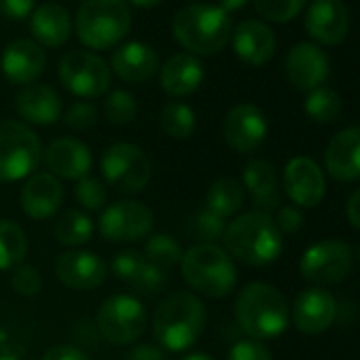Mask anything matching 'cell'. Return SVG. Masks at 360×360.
<instances>
[{
    "mask_svg": "<svg viewBox=\"0 0 360 360\" xmlns=\"http://www.w3.org/2000/svg\"><path fill=\"white\" fill-rule=\"evenodd\" d=\"M28 252L26 231L9 219L0 221V271L15 269L22 265Z\"/></svg>",
    "mask_w": 360,
    "mask_h": 360,
    "instance_id": "cell-30",
    "label": "cell"
},
{
    "mask_svg": "<svg viewBox=\"0 0 360 360\" xmlns=\"http://www.w3.org/2000/svg\"><path fill=\"white\" fill-rule=\"evenodd\" d=\"M271 219L280 233H297L303 227V214L297 206H280Z\"/></svg>",
    "mask_w": 360,
    "mask_h": 360,
    "instance_id": "cell-44",
    "label": "cell"
},
{
    "mask_svg": "<svg viewBox=\"0 0 360 360\" xmlns=\"http://www.w3.org/2000/svg\"><path fill=\"white\" fill-rule=\"evenodd\" d=\"M227 360H271V352L263 341L248 337L231 345Z\"/></svg>",
    "mask_w": 360,
    "mask_h": 360,
    "instance_id": "cell-43",
    "label": "cell"
},
{
    "mask_svg": "<svg viewBox=\"0 0 360 360\" xmlns=\"http://www.w3.org/2000/svg\"><path fill=\"white\" fill-rule=\"evenodd\" d=\"M352 263H354V255L345 242L324 240L309 246L303 252L299 271L307 282L324 288L328 284H339L341 280H345L347 274L352 271Z\"/></svg>",
    "mask_w": 360,
    "mask_h": 360,
    "instance_id": "cell-12",
    "label": "cell"
},
{
    "mask_svg": "<svg viewBox=\"0 0 360 360\" xmlns=\"http://www.w3.org/2000/svg\"><path fill=\"white\" fill-rule=\"evenodd\" d=\"M41 360H89L87 354L75 345H53L49 347Z\"/></svg>",
    "mask_w": 360,
    "mask_h": 360,
    "instance_id": "cell-46",
    "label": "cell"
},
{
    "mask_svg": "<svg viewBox=\"0 0 360 360\" xmlns=\"http://www.w3.org/2000/svg\"><path fill=\"white\" fill-rule=\"evenodd\" d=\"M60 81L62 85L85 100L100 98L110 87V66L87 49H72L60 62Z\"/></svg>",
    "mask_w": 360,
    "mask_h": 360,
    "instance_id": "cell-9",
    "label": "cell"
},
{
    "mask_svg": "<svg viewBox=\"0 0 360 360\" xmlns=\"http://www.w3.org/2000/svg\"><path fill=\"white\" fill-rule=\"evenodd\" d=\"M282 185L288 200L299 208H316L326 193V180L320 165L303 155L286 163Z\"/></svg>",
    "mask_w": 360,
    "mask_h": 360,
    "instance_id": "cell-13",
    "label": "cell"
},
{
    "mask_svg": "<svg viewBox=\"0 0 360 360\" xmlns=\"http://www.w3.org/2000/svg\"><path fill=\"white\" fill-rule=\"evenodd\" d=\"M43 163L51 176L58 180H81L89 176L91 169V150L85 142L77 138H58L53 140L45 153H43Z\"/></svg>",
    "mask_w": 360,
    "mask_h": 360,
    "instance_id": "cell-20",
    "label": "cell"
},
{
    "mask_svg": "<svg viewBox=\"0 0 360 360\" xmlns=\"http://www.w3.org/2000/svg\"><path fill=\"white\" fill-rule=\"evenodd\" d=\"M225 229H227L225 219L217 217L210 210H202L193 219V233L200 240H204L202 244H214L217 240H221L225 236Z\"/></svg>",
    "mask_w": 360,
    "mask_h": 360,
    "instance_id": "cell-38",
    "label": "cell"
},
{
    "mask_svg": "<svg viewBox=\"0 0 360 360\" xmlns=\"http://www.w3.org/2000/svg\"><path fill=\"white\" fill-rule=\"evenodd\" d=\"M236 320L250 339L265 341L286 330L290 307L286 297L276 286L250 282L236 299Z\"/></svg>",
    "mask_w": 360,
    "mask_h": 360,
    "instance_id": "cell-3",
    "label": "cell"
},
{
    "mask_svg": "<svg viewBox=\"0 0 360 360\" xmlns=\"http://www.w3.org/2000/svg\"><path fill=\"white\" fill-rule=\"evenodd\" d=\"M157 68H159L157 51L142 41L123 43L119 49H115L110 58V70L121 81L131 85L146 83L157 72Z\"/></svg>",
    "mask_w": 360,
    "mask_h": 360,
    "instance_id": "cell-24",
    "label": "cell"
},
{
    "mask_svg": "<svg viewBox=\"0 0 360 360\" xmlns=\"http://www.w3.org/2000/svg\"><path fill=\"white\" fill-rule=\"evenodd\" d=\"M159 125L165 136L174 140H189L195 131L198 117L195 110L185 102H167L159 112Z\"/></svg>",
    "mask_w": 360,
    "mask_h": 360,
    "instance_id": "cell-31",
    "label": "cell"
},
{
    "mask_svg": "<svg viewBox=\"0 0 360 360\" xmlns=\"http://www.w3.org/2000/svg\"><path fill=\"white\" fill-rule=\"evenodd\" d=\"M131 28L125 0H85L75 18V30L87 51H106L119 45Z\"/></svg>",
    "mask_w": 360,
    "mask_h": 360,
    "instance_id": "cell-6",
    "label": "cell"
},
{
    "mask_svg": "<svg viewBox=\"0 0 360 360\" xmlns=\"http://www.w3.org/2000/svg\"><path fill=\"white\" fill-rule=\"evenodd\" d=\"M22 356H24V349L18 345H5L0 349V360H22Z\"/></svg>",
    "mask_w": 360,
    "mask_h": 360,
    "instance_id": "cell-50",
    "label": "cell"
},
{
    "mask_svg": "<svg viewBox=\"0 0 360 360\" xmlns=\"http://www.w3.org/2000/svg\"><path fill=\"white\" fill-rule=\"evenodd\" d=\"M223 242L231 259L250 267L269 265L284 250L282 233L276 227L271 214L257 210L240 214L231 223H227Z\"/></svg>",
    "mask_w": 360,
    "mask_h": 360,
    "instance_id": "cell-2",
    "label": "cell"
},
{
    "mask_svg": "<svg viewBox=\"0 0 360 360\" xmlns=\"http://www.w3.org/2000/svg\"><path fill=\"white\" fill-rule=\"evenodd\" d=\"M305 115L316 123H333L341 115V98L330 87H316L307 91Z\"/></svg>",
    "mask_w": 360,
    "mask_h": 360,
    "instance_id": "cell-34",
    "label": "cell"
},
{
    "mask_svg": "<svg viewBox=\"0 0 360 360\" xmlns=\"http://www.w3.org/2000/svg\"><path fill=\"white\" fill-rule=\"evenodd\" d=\"M123 360H165V352L159 345L153 343H140L136 347H131Z\"/></svg>",
    "mask_w": 360,
    "mask_h": 360,
    "instance_id": "cell-47",
    "label": "cell"
},
{
    "mask_svg": "<svg viewBox=\"0 0 360 360\" xmlns=\"http://www.w3.org/2000/svg\"><path fill=\"white\" fill-rule=\"evenodd\" d=\"M127 3L138 7V9H150V7H157L161 0H127Z\"/></svg>",
    "mask_w": 360,
    "mask_h": 360,
    "instance_id": "cell-51",
    "label": "cell"
},
{
    "mask_svg": "<svg viewBox=\"0 0 360 360\" xmlns=\"http://www.w3.org/2000/svg\"><path fill=\"white\" fill-rule=\"evenodd\" d=\"M236 56L248 66H265L276 53L274 30L261 20H244L231 32Z\"/></svg>",
    "mask_w": 360,
    "mask_h": 360,
    "instance_id": "cell-23",
    "label": "cell"
},
{
    "mask_svg": "<svg viewBox=\"0 0 360 360\" xmlns=\"http://www.w3.org/2000/svg\"><path fill=\"white\" fill-rule=\"evenodd\" d=\"M15 108L20 117L32 125H53L62 117V98L45 83H30L15 96Z\"/></svg>",
    "mask_w": 360,
    "mask_h": 360,
    "instance_id": "cell-25",
    "label": "cell"
},
{
    "mask_svg": "<svg viewBox=\"0 0 360 360\" xmlns=\"http://www.w3.org/2000/svg\"><path fill=\"white\" fill-rule=\"evenodd\" d=\"M144 263L146 261H144V257L140 252H136V250H121V252H117L112 257L110 269H112L117 280H123V282L131 284L138 278V274L142 271Z\"/></svg>",
    "mask_w": 360,
    "mask_h": 360,
    "instance_id": "cell-39",
    "label": "cell"
},
{
    "mask_svg": "<svg viewBox=\"0 0 360 360\" xmlns=\"http://www.w3.org/2000/svg\"><path fill=\"white\" fill-rule=\"evenodd\" d=\"M47 66V56L39 43L32 39H18L9 43L0 56V70L13 85H30L43 75Z\"/></svg>",
    "mask_w": 360,
    "mask_h": 360,
    "instance_id": "cell-19",
    "label": "cell"
},
{
    "mask_svg": "<svg viewBox=\"0 0 360 360\" xmlns=\"http://www.w3.org/2000/svg\"><path fill=\"white\" fill-rule=\"evenodd\" d=\"M98 328L106 341L129 345L138 341L146 328V309L131 295H112L100 305Z\"/></svg>",
    "mask_w": 360,
    "mask_h": 360,
    "instance_id": "cell-10",
    "label": "cell"
},
{
    "mask_svg": "<svg viewBox=\"0 0 360 360\" xmlns=\"http://www.w3.org/2000/svg\"><path fill=\"white\" fill-rule=\"evenodd\" d=\"M183 248L180 244L172 238V236H165V233H157V236H150L146 240V246H144V261L155 265L157 269L165 271L180 265V259H183Z\"/></svg>",
    "mask_w": 360,
    "mask_h": 360,
    "instance_id": "cell-33",
    "label": "cell"
},
{
    "mask_svg": "<svg viewBox=\"0 0 360 360\" xmlns=\"http://www.w3.org/2000/svg\"><path fill=\"white\" fill-rule=\"evenodd\" d=\"M30 32L34 43L58 49L68 43L72 32V22L68 11L58 3H45L37 7L30 15Z\"/></svg>",
    "mask_w": 360,
    "mask_h": 360,
    "instance_id": "cell-28",
    "label": "cell"
},
{
    "mask_svg": "<svg viewBox=\"0 0 360 360\" xmlns=\"http://www.w3.org/2000/svg\"><path fill=\"white\" fill-rule=\"evenodd\" d=\"M183 280L204 297L223 299L238 284V269L225 248L217 244H198L180 259Z\"/></svg>",
    "mask_w": 360,
    "mask_h": 360,
    "instance_id": "cell-5",
    "label": "cell"
},
{
    "mask_svg": "<svg viewBox=\"0 0 360 360\" xmlns=\"http://www.w3.org/2000/svg\"><path fill=\"white\" fill-rule=\"evenodd\" d=\"M335 316H337V301L328 290L320 286H311L299 292L290 307L292 324L297 326V330L305 335L324 333L335 322Z\"/></svg>",
    "mask_w": 360,
    "mask_h": 360,
    "instance_id": "cell-17",
    "label": "cell"
},
{
    "mask_svg": "<svg viewBox=\"0 0 360 360\" xmlns=\"http://www.w3.org/2000/svg\"><path fill=\"white\" fill-rule=\"evenodd\" d=\"M345 217L352 227L360 229V187L349 195V200L345 204Z\"/></svg>",
    "mask_w": 360,
    "mask_h": 360,
    "instance_id": "cell-48",
    "label": "cell"
},
{
    "mask_svg": "<svg viewBox=\"0 0 360 360\" xmlns=\"http://www.w3.org/2000/svg\"><path fill=\"white\" fill-rule=\"evenodd\" d=\"M172 32L191 56H214L231 41V15L217 5H189L174 15Z\"/></svg>",
    "mask_w": 360,
    "mask_h": 360,
    "instance_id": "cell-4",
    "label": "cell"
},
{
    "mask_svg": "<svg viewBox=\"0 0 360 360\" xmlns=\"http://www.w3.org/2000/svg\"><path fill=\"white\" fill-rule=\"evenodd\" d=\"M246 202V191L240 180L236 178H219L217 183L210 185L206 193V210L214 212L221 219L236 217Z\"/></svg>",
    "mask_w": 360,
    "mask_h": 360,
    "instance_id": "cell-29",
    "label": "cell"
},
{
    "mask_svg": "<svg viewBox=\"0 0 360 360\" xmlns=\"http://www.w3.org/2000/svg\"><path fill=\"white\" fill-rule=\"evenodd\" d=\"M284 72L288 83L299 91H311L322 87L328 79L330 64L326 53L314 43H297L284 62Z\"/></svg>",
    "mask_w": 360,
    "mask_h": 360,
    "instance_id": "cell-16",
    "label": "cell"
},
{
    "mask_svg": "<svg viewBox=\"0 0 360 360\" xmlns=\"http://www.w3.org/2000/svg\"><path fill=\"white\" fill-rule=\"evenodd\" d=\"M242 187L250 193L257 212L271 214L280 208L276 167L265 159H250L242 174Z\"/></svg>",
    "mask_w": 360,
    "mask_h": 360,
    "instance_id": "cell-27",
    "label": "cell"
},
{
    "mask_svg": "<svg viewBox=\"0 0 360 360\" xmlns=\"http://www.w3.org/2000/svg\"><path fill=\"white\" fill-rule=\"evenodd\" d=\"M100 169L106 185L125 195L144 191L153 174L150 159L142 148L129 142H117L108 146L100 159Z\"/></svg>",
    "mask_w": 360,
    "mask_h": 360,
    "instance_id": "cell-8",
    "label": "cell"
},
{
    "mask_svg": "<svg viewBox=\"0 0 360 360\" xmlns=\"http://www.w3.org/2000/svg\"><path fill=\"white\" fill-rule=\"evenodd\" d=\"M155 225L153 210L134 200H121L104 208L98 221V229L104 240L112 244H134L150 236Z\"/></svg>",
    "mask_w": 360,
    "mask_h": 360,
    "instance_id": "cell-11",
    "label": "cell"
},
{
    "mask_svg": "<svg viewBox=\"0 0 360 360\" xmlns=\"http://www.w3.org/2000/svg\"><path fill=\"white\" fill-rule=\"evenodd\" d=\"M34 11V0H0V13L11 20H26Z\"/></svg>",
    "mask_w": 360,
    "mask_h": 360,
    "instance_id": "cell-45",
    "label": "cell"
},
{
    "mask_svg": "<svg viewBox=\"0 0 360 360\" xmlns=\"http://www.w3.org/2000/svg\"><path fill=\"white\" fill-rule=\"evenodd\" d=\"M165 282H167V274L157 269L155 265L150 263H144L142 271L138 274V278L129 284L136 292L140 295H157L165 288Z\"/></svg>",
    "mask_w": 360,
    "mask_h": 360,
    "instance_id": "cell-42",
    "label": "cell"
},
{
    "mask_svg": "<svg viewBox=\"0 0 360 360\" xmlns=\"http://www.w3.org/2000/svg\"><path fill=\"white\" fill-rule=\"evenodd\" d=\"M56 274L72 290H94L106 280V263L87 250H68L58 257Z\"/></svg>",
    "mask_w": 360,
    "mask_h": 360,
    "instance_id": "cell-22",
    "label": "cell"
},
{
    "mask_svg": "<svg viewBox=\"0 0 360 360\" xmlns=\"http://www.w3.org/2000/svg\"><path fill=\"white\" fill-rule=\"evenodd\" d=\"M64 125L75 131H89L98 125V108L89 102H75L64 112Z\"/></svg>",
    "mask_w": 360,
    "mask_h": 360,
    "instance_id": "cell-40",
    "label": "cell"
},
{
    "mask_svg": "<svg viewBox=\"0 0 360 360\" xmlns=\"http://www.w3.org/2000/svg\"><path fill=\"white\" fill-rule=\"evenodd\" d=\"M41 157V140L30 125L15 119L0 121V183L32 176Z\"/></svg>",
    "mask_w": 360,
    "mask_h": 360,
    "instance_id": "cell-7",
    "label": "cell"
},
{
    "mask_svg": "<svg viewBox=\"0 0 360 360\" xmlns=\"http://www.w3.org/2000/svg\"><path fill=\"white\" fill-rule=\"evenodd\" d=\"M248 5V0H219V5L217 7H221L225 13H236V11H242L244 7Z\"/></svg>",
    "mask_w": 360,
    "mask_h": 360,
    "instance_id": "cell-49",
    "label": "cell"
},
{
    "mask_svg": "<svg viewBox=\"0 0 360 360\" xmlns=\"http://www.w3.org/2000/svg\"><path fill=\"white\" fill-rule=\"evenodd\" d=\"M64 204V187L49 172H34L28 176L20 193V206L32 221H47L60 212Z\"/></svg>",
    "mask_w": 360,
    "mask_h": 360,
    "instance_id": "cell-18",
    "label": "cell"
},
{
    "mask_svg": "<svg viewBox=\"0 0 360 360\" xmlns=\"http://www.w3.org/2000/svg\"><path fill=\"white\" fill-rule=\"evenodd\" d=\"M56 240L64 246H83L94 236V221L83 210H66L53 225Z\"/></svg>",
    "mask_w": 360,
    "mask_h": 360,
    "instance_id": "cell-32",
    "label": "cell"
},
{
    "mask_svg": "<svg viewBox=\"0 0 360 360\" xmlns=\"http://www.w3.org/2000/svg\"><path fill=\"white\" fill-rule=\"evenodd\" d=\"M204 64L191 53L169 56L161 66V87L172 98H187L204 83Z\"/></svg>",
    "mask_w": 360,
    "mask_h": 360,
    "instance_id": "cell-26",
    "label": "cell"
},
{
    "mask_svg": "<svg viewBox=\"0 0 360 360\" xmlns=\"http://www.w3.org/2000/svg\"><path fill=\"white\" fill-rule=\"evenodd\" d=\"M307 0H255V9L259 11L261 18L274 24H284L295 20Z\"/></svg>",
    "mask_w": 360,
    "mask_h": 360,
    "instance_id": "cell-36",
    "label": "cell"
},
{
    "mask_svg": "<svg viewBox=\"0 0 360 360\" xmlns=\"http://www.w3.org/2000/svg\"><path fill=\"white\" fill-rule=\"evenodd\" d=\"M150 328L161 349L185 352L198 343L206 328V307L198 295L176 290L157 305Z\"/></svg>",
    "mask_w": 360,
    "mask_h": 360,
    "instance_id": "cell-1",
    "label": "cell"
},
{
    "mask_svg": "<svg viewBox=\"0 0 360 360\" xmlns=\"http://www.w3.org/2000/svg\"><path fill=\"white\" fill-rule=\"evenodd\" d=\"M324 167L339 183L360 178V125L337 131L324 148Z\"/></svg>",
    "mask_w": 360,
    "mask_h": 360,
    "instance_id": "cell-21",
    "label": "cell"
},
{
    "mask_svg": "<svg viewBox=\"0 0 360 360\" xmlns=\"http://www.w3.org/2000/svg\"><path fill=\"white\" fill-rule=\"evenodd\" d=\"M223 138L238 153L257 150L267 138V117L255 104H236L223 121Z\"/></svg>",
    "mask_w": 360,
    "mask_h": 360,
    "instance_id": "cell-14",
    "label": "cell"
},
{
    "mask_svg": "<svg viewBox=\"0 0 360 360\" xmlns=\"http://www.w3.org/2000/svg\"><path fill=\"white\" fill-rule=\"evenodd\" d=\"M136 115H138V102L129 91L117 89L104 98V117L112 125H127L136 119Z\"/></svg>",
    "mask_w": 360,
    "mask_h": 360,
    "instance_id": "cell-35",
    "label": "cell"
},
{
    "mask_svg": "<svg viewBox=\"0 0 360 360\" xmlns=\"http://www.w3.org/2000/svg\"><path fill=\"white\" fill-rule=\"evenodd\" d=\"M358 261H360V246H358Z\"/></svg>",
    "mask_w": 360,
    "mask_h": 360,
    "instance_id": "cell-53",
    "label": "cell"
},
{
    "mask_svg": "<svg viewBox=\"0 0 360 360\" xmlns=\"http://www.w3.org/2000/svg\"><path fill=\"white\" fill-rule=\"evenodd\" d=\"M183 360H214V358L210 354H206V352H193V354L185 356Z\"/></svg>",
    "mask_w": 360,
    "mask_h": 360,
    "instance_id": "cell-52",
    "label": "cell"
},
{
    "mask_svg": "<svg viewBox=\"0 0 360 360\" xmlns=\"http://www.w3.org/2000/svg\"><path fill=\"white\" fill-rule=\"evenodd\" d=\"M75 198L79 202V206H83L89 212H98L106 206L108 202V193L106 187L102 185L100 178L94 176H85L81 180H77V187H75Z\"/></svg>",
    "mask_w": 360,
    "mask_h": 360,
    "instance_id": "cell-37",
    "label": "cell"
},
{
    "mask_svg": "<svg viewBox=\"0 0 360 360\" xmlns=\"http://www.w3.org/2000/svg\"><path fill=\"white\" fill-rule=\"evenodd\" d=\"M11 286H13V290L18 295L34 297V295H39V290L43 286V278H41V274H39L37 267H32V265H20L11 274Z\"/></svg>",
    "mask_w": 360,
    "mask_h": 360,
    "instance_id": "cell-41",
    "label": "cell"
},
{
    "mask_svg": "<svg viewBox=\"0 0 360 360\" xmlns=\"http://www.w3.org/2000/svg\"><path fill=\"white\" fill-rule=\"evenodd\" d=\"M305 30L320 45H341L349 32V11L343 0H311L305 13Z\"/></svg>",
    "mask_w": 360,
    "mask_h": 360,
    "instance_id": "cell-15",
    "label": "cell"
}]
</instances>
